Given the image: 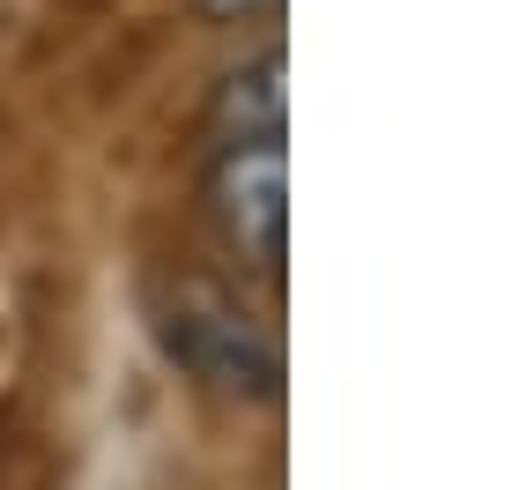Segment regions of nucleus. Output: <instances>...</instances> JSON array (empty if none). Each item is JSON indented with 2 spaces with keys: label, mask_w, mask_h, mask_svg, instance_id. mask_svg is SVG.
I'll list each match as a JSON object with an SVG mask.
<instances>
[{
  "label": "nucleus",
  "mask_w": 512,
  "mask_h": 490,
  "mask_svg": "<svg viewBox=\"0 0 512 490\" xmlns=\"http://www.w3.org/2000/svg\"><path fill=\"white\" fill-rule=\"evenodd\" d=\"M193 8H201L208 23H245V15H268L275 0H193Z\"/></svg>",
  "instance_id": "nucleus-4"
},
{
  "label": "nucleus",
  "mask_w": 512,
  "mask_h": 490,
  "mask_svg": "<svg viewBox=\"0 0 512 490\" xmlns=\"http://www.w3.org/2000/svg\"><path fill=\"white\" fill-rule=\"evenodd\" d=\"M156 342L193 387L223 401H275L282 394V349L245 305H231L216 283H179L156 305Z\"/></svg>",
  "instance_id": "nucleus-1"
},
{
  "label": "nucleus",
  "mask_w": 512,
  "mask_h": 490,
  "mask_svg": "<svg viewBox=\"0 0 512 490\" xmlns=\"http://www.w3.org/2000/svg\"><path fill=\"white\" fill-rule=\"evenodd\" d=\"M208 127L216 142H282V52H260L253 67L216 82Z\"/></svg>",
  "instance_id": "nucleus-3"
},
{
  "label": "nucleus",
  "mask_w": 512,
  "mask_h": 490,
  "mask_svg": "<svg viewBox=\"0 0 512 490\" xmlns=\"http://www.w3.org/2000/svg\"><path fill=\"white\" fill-rule=\"evenodd\" d=\"M208 216L253 275H282V253H290L282 142H223L208 164Z\"/></svg>",
  "instance_id": "nucleus-2"
}]
</instances>
